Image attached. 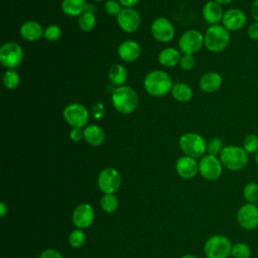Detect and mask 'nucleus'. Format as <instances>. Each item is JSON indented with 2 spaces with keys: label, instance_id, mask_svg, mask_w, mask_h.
<instances>
[{
  "label": "nucleus",
  "instance_id": "f257e3e1",
  "mask_svg": "<svg viewBox=\"0 0 258 258\" xmlns=\"http://www.w3.org/2000/svg\"><path fill=\"white\" fill-rule=\"evenodd\" d=\"M143 86L148 95L152 97H163L170 93L173 83L166 72L153 70L145 76Z\"/></svg>",
  "mask_w": 258,
  "mask_h": 258
},
{
  "label": "nucleus",
  "instance_id": "f03ea898",
  "mask_svg": "<svg viewBox=\"0 0 258 258\" xmlns=\"http://www.w3.org/2000/svg\"><path fill=\"white\" fill-rule=\"evenodd\" d=\"M111 102L117 112L128 115L137 109L139 100L135 90L129 86L124 85L113 90L111 95Z\"/></svg>",
  "mask_w": 258,
  "mask_h": 258
},
{
  "label": "nucleus",
  "instance_id": "7ed1b4c3",
  "mask_svg": "<svg viewBox=\"0 0 258 258\" xmlns=\"http://www.w3.org/2000/svg\"><path fill=\"white\" fill-rule=\"evenodd\" d=\"M205 47L213 53L222 52L231 42V32L222 24L210 25L204 34Z\"/></svg>",
  "mask_w": 258,
  "mask_h": 258
},
{
  "label": "nucleus",
  "instance_id": "20e7f679",
  "mask_svg": "<svg viewBox=\"0 0 258 258\" xmlns=\"http://www.w3.org/2000/svg\"><path fill=\"white\" fill-rule=\"evenodd\" d=\"M219 158L223 166L231 171L242 170L249 162V154L238 145L224 146Z\"/></svg>",
  "mask_w": 258,
  "mask_h": 258
},
{
  "label": "nucleus",
  "instance_id": "39448f33",
  "mask_svg": "<svg viewBox=\"0 0 258 258\" xmlns=\"http://www.w3.org/2000/svg\"><path fill=\"white\" fill-rule=\"evenodd\" d=\"M181 151L190 157L199 158L207 154L208 142L205 138L196 132H186L179 137L178 140Z\"/></svg>",
  "mask_w": 258,
  "mask_h": 258
},
{
  "label": "nucleus",
  "instance_id": "423d86ee",
  "mask_svg": "<svg viewBox=\"0 0 258 258\" xmlns=\"http://www.w3.org/2000/svg\"><path fill=\"white\" fill-rule=\"evenodd\" d=\"M233 244L224 235H213L205 243L204 253L207 258H228L231 255Z\"/></svg>",
  "mask_w": 258,
  "mask_h": 258
},
{
  "label": "nucleus",
  "instance_id": "0eeeda50",
  "mask_svg": "<svg viewBox=\"0 0 258 258\" xmlns=\"http://www.w3.org/2000/svg\"><path fill=\"white\" fill-rule=\"evenodd\" d=\"M24 58V50L14 41H6L0 47V61L7 70L18 68Z\"/></svg>",
  "mask_w": 258,
  "mask_h": 258
},
{
  "label": "nucleus",
  "instance_id": "6e6552de",
  "mask_svg": "<svg viewBox=\"0 0 258 258\" xmlns=\"http://www.w3.org/2000/svg\"><path fill=\"white\" fill-rule=\"evenodd\" d=\"M62 117L72 128H85L89 122L90 112L87 107L81 103H70L64 107Z\"/></svg>",
  "mask_w": 258,
  "mask_h": 258
},
{
  "label": "nucleus",
  "instance_id": "1a4fd4ad",
  "mask_svg": "<svg viewBox=\"0 0 258 258\" xmlns=\"http://www.w3.org/2000/svg\"><path fill=\"white\" fill-rule=\"evenodd\" d=\"M205 46L204 34L198 29L184 31L178 39V49L182 54H195Z\"/></svg>",
  "mask_w": 258,
  "mask_h": 258
},
{
  "label": "nucleus",
  "instance_id": "9d476101",
  "mask_svg": "<svg viewBox=\"0 0 258 258\" xmlns=\"http://www.w3.org/2000/svg\"><path fill=\"white\" fill-rule=\"evenodd\" d=\"M150 32L152 37L161 43L169 42L173 39L175 29L172 22L163 16L155 18L150 26Z\"/></svg>",
  "mask_w": 258,
  "mask_h": 258
},
{
  "label": "nucleus",
  "instance_id": "9b49d317",
  "mask_svg": "<svg viewBox=\"0 0 258 258\" xmlns=\"http://www.w3.org/2000/svg\"><path fill=\"white\" fill-rule=\"evenodd\" d=\"M223 164L218 156L206 154L199 161V173L207 180L218 179L223 172Z\"/></svg>",
  "mask_w": 258,
  "mask_h": 258
},
{
  "label": "nucleus",
  "instance_id": "f8f14e48",
  "mask_svg": "<svg viewBox=\"0 0 258 258\" xmlns=\"http://www.w3.org/2000/svg\"><path fill=\"white\" fill-rule=\"evenodd\" d=\"M121 174L114 167L102 169L98 175V186L104 194H114L121 185Z\"/></svg>",
  "mask_w": 258,
  "mask_h": 258
},
{
  "label": "nucleus",
  "instance_id": "ddd939ff",
  "mask_svg": "<svg viewBox=\"0 0 258 258\" xmlns=\"http://www.w3.org/2000/svg\"><path fill=\"white\" fill-rule=\"evenodd\" d=\"M237 222L239 226L247 231L258 228V207L256 204L246 203L237 212Z\"/></svg>",
  "mask_w": 258,
  "mask_h": 258
},
{
  "label": "nucleus",
  "instance_id": "4468645a",
  "mask_svg": "<svg viewBox=\"0 0 258 258\" xmlns=\"http://www.w3.org/2000/svg\"><path fill=\"white\" fill-rule=\"evenodd\" d=\"M116 20L120 29L126 33L137 31L141 25V15L135 8H123Z\"/></svg>",
  "mask_w": 258,
  "mask_h": 258
},
{
  "label": "nucleus",
  "instance_id": "2eb2a0df",
  "mask_svg": "<svg viewBox=\"0 0 258 258\" xmlns=\"http://www.w3.org/2000/svg\"><path fill=\"white\" fill-rule=\"evenodd\" d=\"M248 18L240 8H230L224 12L222 18V25L230 32H235L243 29L247 24Z\"/></svg>",
  "mask_w": 258,
  "mask_h": 258
},
{
  "label": "nucleus",
  "instance_id": "dca6fc26",
  "mask_svg": "<svg viewBox=\"0 0 258 258\" xmlns=\"http://www.w3.org/2000/svg\"><path fill=\"white\" fill-rule=\"evenodd\" d=\"M95 218L93 207L88 203L80 204L73 212L72 220L74 225L79 229H86L92 225Z\"/></svg>",
  "mask_w": 258,
  "mask_h": 258
},
{
  "label": "nucleus",
  "instance_id": "f3484780",
  "mask_svg": "<svg viewBox=\"0 0 258 258\" xmlns=\"http://www.w3.org/2000/svg\"><path fill=\"white\" fill-rule=\"evenodd\" d=\"M175 170L183 179H191L199 173V162L196 158L183 155L175 162Z\"/></svg>",
  "mask_w": 258,
  "mask_h": 258
},
{
  "label": "nucleus",
  "instance_id": "a211bd4d",
  "mask_svg": "<svg viewBox=\"0 0 258 258\" xmlns=\"http://www.w3.org/2000/svg\"><path fill=\"white\" fill-rule=\"evenodd\" d=\"M117 53L121 60L125 62H134L141 54V47L137 41L127 39L119 44Z\"/></svg>",
  "mask_w": 258,
  "mask_h": 258
},
{
  "label": "nucleus",
  "instance_id": "6ab92c4d",
  "mask_svg": "<svg viewBox=\"0 0 258 258\" xmlns=\"http://www.w3.org/2000/svg\"><path fill=\"white\" fill-rule=\"evenodd\" d=\"M20 36L26 41H37L43 37L44 29L41 24L35 20H27L19 28Z\"/></svg>",
  "mask_w": 258,
  "mask_h": 258
},
{
  "label": "nucleus",
  "instance_id": "aec40b11",
  "mask_svg": "<svg viewBox=\"0 0 258 258\" xmlns=\"http://www.w3.org/2000/svg\"><path fill=\"white\" fill-rule=\"evenodd\" d=\"M224 12L225 11L223 10V5L217 3L213 0L208 1L203 6V10H202L203 18L210 25L220 24V22H222Z\"/></svg>",
  "mask_w": 258,
  "mask_h": 258
},
{
  "label": "nucleus",
  "instance_id": "412c9836",
  "mask_svg": "<svg viewBox=\"0 0 258 258\" xmlns=\"http://www.w3.org/2000/svg\"><path fill=\"white\" fill-rule=\"evenodd\" d=\"M223 84L222 76L217 72H208L204 74L200 81L199 87L206 94H213L217 92Z\"/></svg>",
  "mask_w": 258,
  "mask_h": 258
},
{
  "label": "nucleus",
  "instance_id": "4be33fe9",
  "mask_svg": "<svg viewBox=\"0 0 258 258\" xmlns=\"http://www.w3.org/2000/svg\"><path fill=\"white\" fill-rule=\"evenodd\" d=\"M60 9L68 16L79 17L89 10V4L87 0H62Z\"/></svg>",
  "mask_w": 258,
  "mask_h": 258
},
{
  "label": "nucleus",
  "instance_id": "5701e85b",
  "mask_svg": "<svg viewBox=\"0 0 258 258\" xmlns=\"http://www.w3.org/2000/svg\"><path fill=\"white\" fill-rule=\"evenodd\" d=\"M182 53L174 47H165L158 53V63L164 68H173L179 64Z\"/></svg>",
  "mask_w": 258,
  "mask_h": 258
},
{
  "label": "nucleus",
  "instance_id": "b1692460",
  "mask_svg": "<svg viewBox=\"0 0 258 258\" xmlns=\"http://www.w3.org/2000/svg\"><path fill=\"white\" fill-rule=\"evenodd\" d=\"M84 139L92 146H100L105 141V132L96 124H88L84 128Z\"/></svg>",
  "mask_w": 258,
  "mask_h": 258
},
{
  "label": "nucleus",
  "instance_id": "393cba45",
  "mask_svg": "<svg viewBox=\"0 0 258 258\" xmlns=\"http://www.w3.org/2000/svg\"><path fill=\"white\" fill-rule=\"evenodd\" d=\"M128 78V72L126 68L121 63H114L108 71V79L112 85L116 88L124 86Z\"/></svg>",
  "mask_w": 258,
  "mask_h": 258
},
{
  "label": "nucleus",
  "instance_id": "a878e982",
  "mask_svg": "<svg viewBox=\"0 0 258 258\" xmlns=\"http://www.w3.org/2000/svg\"><path fill=\"white\" fill-rule=\"evenodd\" d=\"M170 94L175 101L179 103H186L192 98L194 92L191 87L188 84L179 82V83L173 84Z\"/></svg>",
  "mask_w": 258,
  "mask_h": 258
},
{
  "label": "nucleus",
  "instance_id": "bb28decb",
  "mask_svg": "<svg viewBox=\"0 0 258 258\" xmlns=\"http://www.w3.org/2000/svg\"><path fill=\"white\" fill-rule=\"evenodd\" d=\"M96 23H97L96 15L90 9L85 11L81 16L78 17V26L82 31L89 32L93 30L96 26Z\"/></svg>",
  "mask_w": 258,
  "mask_h": 258
},
{
  "label": "nucleus",
  "instance_id": "cd10ccee",
  "mask_svg": "<svg viewBox=\"0 0 258 258\" xmlns=\"http://www.w3.org/2000/svg\"><path fill=\"white\" fill-rule=\"evenodd\" d=\"M20 84V77L15 69L6 70L3 75V85L7 90H14Z\"/></svg>",
  "mask_w": 258,
  "mask_h": 258
},
{
  "label": "nucleus",
  "instance_id": "c85d7f7f",
  "mask_svg": "<svg viewBox=\"0 0 258 258\" xmlns=\"http://www.w3.org/2000/svg\"><path fill=\"white\" fill-rule=\"evenodd\" d=\"M101 208L106 213H114L119 206V201L114 194H104L100 201Z\"/></svg>",
  "mask_w": 258,
  "mask_h": 258
},
{
  "label": "nucleus",
  "instance_id": "c756f323",
  "mask_svg": "<svg viewBox=\"0 0 258 258\" xmlns=\"http://www.w3.org/2000/svg\"><path fill=\"white\" fill-rule=\"evenodd\" d=\"M243 198L247 203L255 204L258 201V182L250 181L243 187Z\"/></svg>",
  "mask_w": 258,
  "mask_h": 258
},
{
  "label": "nucleus",
  "instance_id": "7c9ffc66",
  "mask_svg": "<svg viewBox=\"0 0 258 258\" xmlns=\"http://www.w3.org/2000/svg\"><path fill=\"white\" fill-rule=\"evenodd\" d=\"M231 256L233 258H250L251 257V248L248 244L244 242L235 243L232 247Z\"/></svg>",
  "mask_w": 258,
  "mask_h": 258
},
{
  "label": "nucleus",
  "instance_id": "2f4dec72",
  "mask_svg": "<svg viewBox=\"0 0 258 258\" xmlns=\"http://www.w3.org/2000/svg\"><path fill=\"white\" fill-rule=\"evenodd\" d=\"M242 147L248 154H255L258 151V135L254 133L247 134L243 139Z\"/></svg>",
  "mask_w": 258,
  "mask_h": 258
},
{
  "label": "nucleus",
  "instance_id": "473e14b6",
  "mask_svg": "<svg viewBox=\"0 0 258 258\" xmlns=\"http://www.w3.org/2000/svg\"><path fill=\"white\" fill-rule=\"evenodd\" d=\"M86 241V235L83 231V229L77 228L76 230H73L71 234L69 235V244L72 248H80L84 245Z\"/></svg>",
  "mask_w": 258,
  "mask_h": 258
},
{
  "label": "nucleus",
  "instance_id": "72a5a7b5",
  "mask_svg": "<svg viewBox=\"0 0 258 258\" xmlns=\"http://www.w3.org/2000/svg\"><path fill=\"white\" fill-rule=\"evenodd\" d=\"M62 34V30L57 24H49L43 33V38L47 41H56L60 38Z\"/></svg>",
  "mask_w": 258,
  "mask_h": 258
},
{
  "label": "nucleus",
  "instance_id": "f704fd0d",
  "mask_svg": "<svg viewBox=\"0 0 258 258\" xmlns=\"http://www.w3.org/2000/svg\"><path fill=\"white\" fill-rule=\"evenodd\" d=\"M224 148L223 140L220 137H214L212 138L207 145V154L219 156Z\"/></svg>",
  "mask_w": 258,
  "mask_h": 258
},
{
  "label": "nucleus",
  "instance_id": "c9c22d12",
  "mask_svg": "<svg viewBox=\"0 0 258 258\" xmlns=\"http://www.w3.org/2000/svg\"><path fill=\"white\" fill-rule=\"evenodd\" d=\"M104 9L108 15L117 17L123 7L118 0H106L104 4Z\"/></svg>",
  "mask_w": 258,
  "mask_h": 258
},
{
  "label": "nucleus",
  "instance_id": "e433bc0d",
  "mask_svg": "<svg viewBox=\"0 0 258 258\" xmlns=\"http://www.w3.org/2000/svg\"><path fill=\"white\" fill-rule=\"evenodd\" d=\"M179 67L183 71H190L195 67V57L192 54H182L180 61H179Z\"/></svg>",
  "mask_w": 258,
  "mask_h": 258
},
{
  "label": "nucleus",
  "instance_id": "4c0bfd02",
  "mask_svg": "<svg viewBox=\"0 0 258 258\" xmlns=\"http://www.w3.org/2000/svg\"><path fill=\"white\" fill-rule=\"evenodd\" d=\"M91 114L95 119L100 120L105 114V107L102 102H96L91 107Z\"/></svg>",
  "mask_w": 258,
  "mask_h": 258
},
{
  "label": "nucleus",
  "instance_id": "58836bf2",
  "mask_svg": "<svg viewBox=\"0 0 258 258\" xmlns=\"http://www.w3.org/2000/svg\"><path fill=\"white\" fill-rule=\"evenodd\" d=\"M247 36L254 41L258 40V22L253 21L247 27Z\"/></svg>",
  "mask_w": 258,
  "mask_h": 258
},
{
  "label": "nucleus",
  "instance_id": "ea45409f",
  "mask_svg": "<svg viewBox=\"0 0 258 258\" xmlns=\"http://www.w3.org/2000/svg\"><path fill=\"white\" fill-rule=\"evenodd\" d=\"M70 139L74 142H80L82 139H84V129L79 127H73L70 130Z\"/></svg>",
  "mask_w": 258,
  "mask_h": 258
},
{
  "label": "nucleus",
  "instance_id": "a19ab883",
  "mask_svg": "<svg viewBox=\"0 0 258 258\" xmlns=\"http://www.w3.org/2000/svg\"><path fill=\"white\" fill-rule=\"evenodd\" d=\"M38 258H62V255L57 250L49 248L43 250Z\"/></svg>",
  "mask_w": 258,
  "mask_h": 258
},
{
  "label": "nucleus",
  "instance_id": "79ce46f5",
  "mask_svg": "<svg viewBox=\"0 0 258 258\" xmlns=\"http://www.w3.org/2000/svg\"><path fill=\"white\" fill-rule=\"evenodd\" d=\"M250 14L254 21L258 22V0H254L250 6Z\"/></svg>",
  "mask_w": 258,
  "mask_h": 258
},
{
  "label": "nucleus",
  "instance_id": "37998d69",
  "mask_svg": "<svg viewBox=\"0 0 258 258\" xmlns=\"http://www.w3.org/2000/svg\"><path fill=\"white\" fill-rule=\"evenodd\" d=\"M123 8H134L140 0H118Z\"/></svg>",
  "mask_w": 258,
  "mask_h": 258
},
{
  "label": "nucleus",
  "instance_id": "c03bdc74",
  "mask_svg": "<svg viewBox=\"0 0 258 258\" xmlns=\"http://www.w3.org/2000/svg\"><path fill=\"white\" fill-rule=\"evenodd\" d=\"M7 212H8V208H7V206L2 202V203L0 204V215H1V217L3 218V217L6 215Z\"/></svg>",
  "mask_w": 258,
  "mask_h": 258
},
{
  "label": "nucleus",
  "instance_id": "a18cd8bd",
  "mask_svg": "<svg viewBox=\"0 0 258 258\" xmlns=\"http://www.w3.org/2000/svg\"><path fill=\"white\" fill-rule=\"evenodd\" d=\"M213 1H215L221 5H227V4H230L233 0H213Z\"/></svg>",
  "mask_w": 258,
  "mask_h": 258
},
{
  "label": "nucleus",
  "instance_id": "49530a36",
  "mask_svg": "<svg viewBox=\"0 0 258 258\" xmlns=\"http://www.w3.org/2000/svg\"><path fill=\"white\" fill-rule=\"evenodd\" d=\"M180 258H198L197 256H194V255H183L182 257Z\"/></svg>",
  "mask_w": 258,
  "mask_h": 258
},
{
  "label": "nucleus",
  "instance_id": "de8ad7c7",
  "mask_svg": "<svg viewBox=\"0 0 258 258\" xmlns=\"http://www.w3.org/2000/svg\"><path fill=\"white\" fill-rule=\"evenodd\" d=\"M255 161H256V163L258 164V151L255 153Z\"/></svg>",
  "mask_w": 258,
  "mask_h": 258
},
{
  "label": "nucleus",
  "instance_id": "09e8293b",
  "mask_svg": "<svg viewBox=\"0 0 258 258\" xmlns=\"http://www.w3.org/2000/svg\"><path fill=\"white\" fill-rule=\"evenodd\" d=\"M94 1H96V2H103V1H105V0H94Z\"/></svg>",
  "mask_w": 258,
  "mask_h": 258
}]
</instances>
